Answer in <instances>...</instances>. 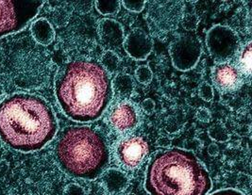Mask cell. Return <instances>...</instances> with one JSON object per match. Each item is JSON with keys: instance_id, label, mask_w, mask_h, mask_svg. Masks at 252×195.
Returning a JSON list of instances; mask_svg holds the SVG:
<instances>
[{"instance_id": "obj_21", "label": "cell", "mask_w": 252, "mask_h": 195, "mask_svg": "<svg viewBox=\"0 0 252 195\" xmlns=\"http://www.w3.org/2000/svg\"><path fill=\"white\" fill-rule=\"evenodd\" d=\"M135 77H136V80L141 84H149V82H151L152 81L153 74L149 66L143 65V66L138 67L135 71Z\"/></svg>"}, {"instance_id": "obj_3", "label": "cell", "mask_w": 252, "mask_h": 195, "mask_svg": "<svg viewBox=\"0 0 252 195\" xmlns=\"http://www.w3.org/2000/svg\"><path fill=\"white\" fill-rule=\"evenodd\" d=\"M145 189L149 195H207L212 179L192 151L170 148L151 158Z\"/></svg>"}, {"instance_id": "obj_19", "label": "cell", "mask_w": 252, "mask_h": 195, "mask_svg": "<svg viewBox=\"0 0 252 195\" xmlns=\"http://www.w3.org/2000/svg\"><path fill=\"white\" fill-rule=\"evenodd\" d=\"M121 2L119 1H95V9L102 15H113L118 12Z\"/></svg>"}, {"instance_id": "obj_11", "label": "cell", "mask_w": 252, "mask_h": 195, "mask_svg": "<svg viewBox=\"0 0 252 195\" xmlns=\"http://www.w3.org/2000/svg\"><path fill=\"white\" fill-rule=\"evenodd\" d=\"M245 80L237 66L229 62L219 63L212 72V81L215 86L220 92L226 93L238 91Z\"/></svg>"}, {"instance_id": "obj_17", "label": "cell", "mask_w": 252, "mask_h": 195, "mask_svg": "<svg viewBox=\"0 0 252 195\" xmlns=\"http://www.w3.org/2000/svg\"><path fill=\"white\" fill-rule=\"evenodd\" d=\"M237 68L240 70L244 78H250L252 75V43L249 42L243 46L240 52H238Z\"/></svg>"}, {"instance_id": "obj_18", "label": "cell", "mask_w": 252, "mask_h": 195, "mask_svg": "<svg viewBox=\"0 0 252 195\" xmlns=\"http://www.w3.org/2000/svg\"><path fill=\"white\" fill-rule=\"evenodd\" d=\"M100 64L107 73L114 74L120 65V58L114 51H106L101 56Z\"/></svg>"}, {"instance_id": "obj_5", "label": "cell", "mask_w": 252, "mask_h": 195, "mask_svg": "<svg viewBox=\"0 0 252 195\" xmlns=\"http://www.w3.org/2000/svg\"><path fill=\"white\" fill-rule=\"evenodd\" d=\"M44 2L0 1V37L21 30L32 20Z\"/></svg>"}, {"instance_id": "obj_16", "label": "cell", "mask_w": 252, "mask_h": 195, "mask_svg": "<svg viewBox=\"0 0 252 195\" xmlns=\"http://www.w3.org/2000/svg\"><path fill=\"white\" fill-rule=\"evenodd\" d=\"M32 31L35 39L43 45L50 44L55 36L54 29L51 27V25L44 19H40L37 22H35L32 27Z\"/></svg>"}, {"instance_id": "obj_2", "label": "cell", "mask_w": 252, "mask_h": 195, "mask_svg": "<svg viewBox=\"0 0 252 195\" xmlns=\"http://www.w3.org/2000/svg\"><path fill=\"white\" fill-rule=\"evenodd\" d=\"M57 129L51 107L39 96L18 93L0 104V137L12 149H42L55 137Z\"/></svg>"}, {"instance_id": "obj_9", "label": "cell", "mask_w": 252, "mask_h": 195, "mask_svg": "<svg viewBox=\"0 0 252 195\" xmlns=\"http://www.w3.org/2000/svg\"><path fill=\"white\" fill-rule=\"evenodd\" d=\"M149 154V142L143 136H128L118 141L115 156L120 165L126 170L139 167Z\"/></svg>"}, {"instance_id": "obj_20", "label": "cell", "mask_w": 252, "mask_h": 195, "mask_svg": "<svg viewBox=\"0 0 252 195\" xmlns=\"http://www.w3.org/2000/svg\"><path fill=\"white\" fill-rule=\"evenodd\" d=\"M208 134H209L210 138L218 142H225L229 139L228 130L226 129L225 126H222L221 124H216V125L210 126V128L208 130Z\"/></svg>"}, {"instance_id": "obj_24", "label": "cell", "mask_w": 252, "mask_h": 195, "mask_svg": "<svg viewBox=\"0 0 252 195\" xmlns=\"http://www.w3.org/2000/svg\"><path fill=\"white\" fill-rule=\"evenodd\" d=\"M121 3L126 10L133 12H142L146 6V1H122Z\"/></svg>"}, {"instance_id": "obj_1", "label": "cell", "mask_w": 252, "mask_h": 195, "mask_svg": "<svg viewBox=\"0 0 252 195\" xmlns=\"http://www.w3.org/2000/svg\"><path fill=\"white\" fill-rule=\"evenodd\" d=\"M58 103L63 113L80 123L101 117L113 98L109 74L92 59H78L60 70L55 82Z\"/></svg>"}, {"instance_id": "obj_12", "label": "cell", "mask_w": 252, "mask_h": 195, "mask_svg": "<svg viewBox=\"0 0 252 195\" xmlns=\"http://www.w3.org/2000/svg\"><path fill=\"white\" fill-rule=\"evenodd\" d=\"M97 33L101 45L107 51H114L123 46L125 32L121 24L114 19L105 18L97 26Z\"/></svg>"}, {"instance_id": "obj_15", "label": "cell", "mask_w": 252, "mask_h": 195, "mask_svg": "<svg viewBox=\"0 0 252 195\" xmlns=\"http://www.w3.org/2000/svg\"><path fill=\"white\" fill-rule=\"evenodd\" d=\"M113 90L121 98H127L132 94L135 88L133 79L127 74L117 75L112 83Z\"/></svg>"}, {"instance_id": "obj_25", "label": "cell", "mask_w": 252, "mask_h": 195, "mask_svg": "<svg viewBox=\"0 0 252 195\" xmlns=\"http://www.w3.org/2000/svg\"><path fill=\"white\" fill-rule=\"evenodd\" d=\"M64 195H86V193L79 185L71 184L66 188Z\"/></svg>"}, {"instance_id": "obj_13", "label": "cell", "mask_w": 252, "mask_h": 195, "mask_svg": "<svg viewBox=\"0 0 252 195\" xmlns=\"http://www.w3.org/2000/svg\"><path fill=\"white\" fill-rule=\"evenodd\" d=\"M126 54L135 60H144L149 57L153 48L151 38L141 29L135 28L124 41Z\"/></svg>"}, {"instance_id": "obj_27", "label": "cell", "mask_w": 252, "mask_h": 195, "mask_svg": "<svg viewBox=\"0 0 252 195\" xmlns=\"http://www.w3.org/2000/svg\"><path fill=\"white\" fill-rule=\"evenodd\" d=\"M142 108L146 113L151 114L155 110V102L151 98H147L143 101Z\"/></svg>"}, {"instance_id": "obj_6", "label": "cell", "mask_w": 252, "mask_h": 195, "mask_svg": "<svg viewBox=\"0 0 252 195\" xmlns=\"http://www.w3.org/2000/svg\"><path fill=\"white\" fill-rule=\"evenodd\" d=\"M184 17V3L181 1H150L147 21L150 30L157 36L175 30Z\"/></svg>"}, {"instance_id": "obj_26", "label": "cell", "mask_w": 252, "mask_h": 195, "mask_svg": "<svg viewBox=\"0 0 252 195\" xmlns=\"http://www.w3.org/2000/svg\"><path fill=\"white\" fill-rule=\"evenodd\" d=\"M196 118L198 119V121L206 123L211 120V112L205 108H200L196 111Z\"/></svg>"}, {"instance_id": "obj_28", "label": "cell", "mask_w": 252, "mask_h": 195, "mask_svg": "<svg viewBox=\"0 0 252 195\" xmlns=\"http://www.w3.org/2000/svg\"><path fill=\"white\" fill-rule=\"evenodd\" d=\"M211 195H245L240 192L236 191V190H232V189H225V190H221L218 191Z\"/></svg>"}, {"instance_id": "obj_23", "label": "cell", "mask_w": 252, "mask_h": 195, "mask_svg": "<svg viewBox=\"0 0 252 195\" xmlns=\"http://www.w3.org/2000/svg\"><path fill=\"white\" fill-rule=\"evenodd\" d=\"M198 94L199 96L204 100V101H211L213 100L214 98V89L213 87L208 84V83H202L200 86H199V89H198Z\"/></svg>"}, {"instance_id": "obj_8", "label": "cell", "mask_w": 252, "mask_h": 195, "mask_svg": "<svg viewBox=\"0 0 252 195\" xmlns=\"http://www.w3.org/2000/svg\"><path fill=\"white\" fill-rule=\"evenodd\" d=\"M202 53L200 41L190 35H182L170 46L173 65L180 71H188L197 64Z\"/></svg>"}, {"instance_id": "obj_7", "label": "cell", "mask_w": 252, "mask_h": 195, "mask_svg": "<svg viewBox=\"0 0 252 195\" xmlns=\"http://www.w3.org/2000/svg\"><path fill=\"white\" fill-rule=\"evenodd\" d=\"M206 45L211 56L220 63L228 62L235 57L240 48L237 34L229 27L222 25H216L209 29Z\"/></svg>"}, {"instance_id": "obj_29", "label": "cell", "mask_w": 252, "mask_h": 195, "mask_svg": "<svg viewBox=\"0 0 252 195\" xmlns=\"http://www.w3.org/2000/svg\"><path fill=\"white\" fill-rule=\"evenodd\" d=\"M208 153L210 156L212 157H216L218 156V153H219V148H218V145L216 143H212L209 145L208 147Z\"/></svg>"}, {"instance_id": "obj_22", "label": "cell", "mask_w": 252, "mask_h": 195, "mask_svg": "<svg viewBox=\"0 0 252 195\" xmlns=\"http://www.w3.org/2000/svg\"><path fill=\"white\" fill-rule=\"evenodd\" d=\"M182 22H183V27L186 30H195L199 23V19L197 15H195L194 13H188L183 17Z\"/></svg>"}, {"instance_id": "obj_14", "label": "cell", "mask_w": 252, "mask_h": 195, "mask_svg": "<svg viewBox=\"0 0 252 195\" xmlns=\"http://www.w3.org/2000/svg\"><path fill=\"white\" fill-rule=\"evenodd\" d=\"M101 182L109 193L117 194L126 189L128 180L126 174L122 171L110 169L104 172Z\"/></svg>"}, {"instance_id": "obj_10", "label": "cell", "mask_w": 252, "mask_h": 195, "mask_svg": "<svg viewBox=\"0 0 252 195\" xmlns=\"http://www.w3.org/2000/svg\"><path fill=\"white\" fill-rule=\"evenodd\" d=\"M108 119L110 126L117 133L128 134L139 125L140 113L134 104L121 101L113 106Z\"/></svg>"}, {"instance_id": "obj_4", "label": "cell", "mask_w": 252, "mask_h": 195, "mask_svg": "<svg viewBox=\"0 0 252 195\" xmlns=\"http://www.w3.org/2000/svg\"><path fill=\"white\" fill-rule=\"evenodd\" d=\"M56 160L69 175L94 180L110 162V150L103 136L90 126L65 128L55 147Z\"/></svg>"}]
</instances>
